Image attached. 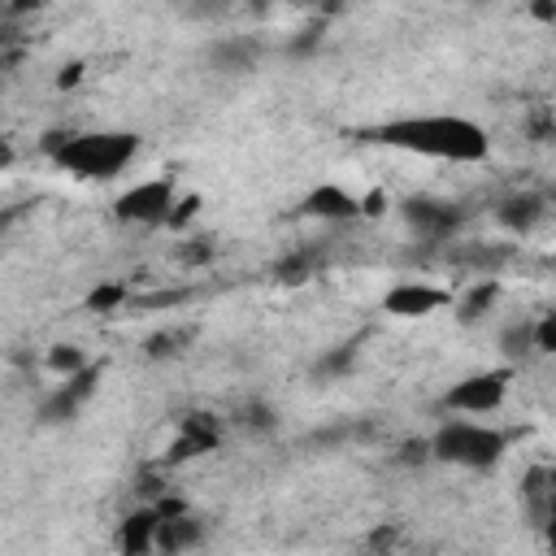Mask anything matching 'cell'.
Instances as JSON below:
<instances>
[{"label": "cell", "instance_id": "obj_6", "mask_svg": "<svg viewBox=\"0 0 556 556\" xmlns=\"http://www.w3.org/2000/svg\"><path fill=\"white\" fill-rule=\"evenodd\" d=\"M452 304V291L426 278H400L382 291V313L395 321H426Z\"/></svg>", "mask_w": 556, "mask_h": 556}, {"label": "cell", "instance_id": "obj_24", "mask_svg": "<svg viewBox=\"0 0 556 556\" xmlns=\"http://www.w3.org/2000/svg\"><path fill=\"white\" fill-rule=\"evenodd\" d=\"M530 13H534L539 22H556V4H530Z\"/></svg>", "mask_w": 556, "mask_h": 556}, {"label": "cell", "instance_id": "obj_2", "mask_svg": "<svg viewBox=\"0 0 556 556\" xmlns=\"http://www.w3.org/2000/svg\"><path fill=\"white\" fill-rule=\"evenodd\" d=\"M48 156L56 169L91 182H109L130 169L139 156L135 130H74V135H48Z\"/></svg>", "mask_w": 556, "mask_h": 556}, {"label": "cell", "instance_id": "obj_1", "mask_svg": "<svg viewBox=\"0 0 556 556\" xmlns=\"http://www.w3.org/2000/svg\"><path fill=\"white\" fill-rule=\"evenodd\" d=\"M369 139L408 156L452 161V165H478L491 152L486 130L465 113H404V117L378 122Z\"/></svg>", "mask_w": 556, "mask_h": 556}, {"label": "cell", "instance_id": "obj_15", "mask_svg": "<svg viewBox=\"0 0 556 556\" xmlns=\"http://www.w3.org/2000/svg\"><path fill=\"white\" fill-rule=\"evenodd\" d=\"M48 369H52L56 378H74V374L87 369V356H83V348H74V343H56V348L48 352Z\"/></svg>", "mask_w": 556, "mask_h": 556}, {"label": "cell", "instance_id": "obj_13", "mask_svg": "<svg viewBox=\"0 0 556 556\" xmlns=\"http://www.w3.org/2000/svg\"><path fill=\"white\" fill-rule=\"evenodd\" d=\"M404 213H408V222H413L421 235H443V230H452L456 217H460L452 204H434V200H408Z\"/></svg>", "mask_w": 556, "mask_h": 556}, {"label": "cell", "instance_id": "obj_8", "mask_svg": "<svg viewBox=\"0 0 556 556\" xmlns=\"http://www.w3.org/2000/svg\"><path fill=\"white\" fill-rule=\"evenodd\" d=\"M304 213L317 217V222H330V226L356 222V217H361V195L348 191L343 182H317V187L304 195Z\"/></svg>", "mask_w": 556, "mask_h": 556}, {"label": "cell", "instance_id": "obj_14", "mask_svg": "<svg viewBox=\"0 0 556 556\" xmlns=\"http://www.w3.org/2000/svg\"><path fill=\"white\" fill-rule=\"evenodd\" d=\"M213 61L222 65V70H252V61H256V43L248 39H222V43H213Z\"/></svg>", "mask_w": 556, "mask_h": 556}, {"label": "cell", "instance_id": "obj_17", "mask_svg": "<svg viewBox=\"0 0 556 556\" xmlns=\"http://www.w3.org/2000/svg\"><path fill=\"white\" fill-rule=\"evenodd\" d=\"M122 304H126V287H122V282H100V287L87 291V308H91V313H113V308H122Z\"/></svg>", "mask_w": 556, "mask_h": 556}, {"label": "cell", "instance_id": "obj_23", "mask_svg": "<svg viewBox=\"0 0 556 556\" xmlns=\"http://www.w3.org/2000/svg\"><path fill=\"white\" fill-rule=\"evenodd\" d=\"M78 78H83V65L74 61V65H65V70H61V78H56V83H61V87H70V83H78Z\"/></svg>", "mask_w": 556, "mask_h": 556}, {"label": "cell", "instance_id": "obj_5", "mask_svg": "<svg viewBox=\"0 0 556 556\" xmlns=\"http://www.w3.org/2000/svg\"><path fill=\"white\" fill-rule=\"evenodd\" d=\"M174 200H178V187H174L169 174H161V178H139V182H130V187L113 200V217H117L122 226H165Z\"/></svg>", "mask_w": 556, "mask_h": 556}, {"label": "cell", "instance_id": "obj_11", "mask_svg": "<svg viewBox=\"0 0 556 556\" xmlns=\"http://www.w3.org/2000/svg\"><path fill=\"white\" fill-rule=\"evenodd\" d=\"M91 391H96V369H91V365H87L83 374H74V378H61L56 391L48 395V404H43V421H65V417H74Z\"/></svg>", "mask_w": 556, "mask_h": 556}, {"label": "cell", "instance_id": "obj_10", "mask_svg": "<svg viewBox=\"0 0 556 556\" xmlns=\"http://www.w3.org/2000/svg\"><path fill=\"white\" fill-rule=\"evenodd\" d=\"M495 217H500V226H508L513 235H530V230L547 217V200H543L539 191H513V195H504V200L495 204Z\"/></svg>", "mask_w": 556, "mask_h": 556}, {"label": "cell", "instance_id": "obj_21", "mask_svg": "<svg viewBox=\"0 0 556 556\" xmlns=\"http://www.w3.org/2000/svg\"><path fill=\"white\" fill-rule=\"evenodd\" d=\"M195 213H200V195H178V200H174V208H169V222H165V226H169V230H178V226H187Z\"/></svg>", "mask_w": 556, "mask_h": 556}, {"label": "cell", "instance_id": "obj_16", "mask_svg": "<svg viewBox=\"0 0 556 556\" xmlns=\"http://www.w3.org/2000/svg\"><path fill=\"white\" fill-rule=\"evenodd\" d=\"M500 352H504L508 361L530 356V352H534V343H530V321H513V326L500 334Z\"/></svg>", "mask_w": 556, "mask_h": 556}, {"label": "cell", "instance_id": "obj_9", "mask_svg": "<svg viewBox=\"0 0 556 556\" xmlns=\"http://www.w3.org/2000/svg\"><path fill=\"white\" fill-rule=\"evenodd\" d=\"M156 526H161V513H156L152 504L126 513L122 526H117V547H122V556H148V552H156Z\"/></svg>", "mask_w": 556, "mask_h": 556}, {"label": "cell", "instance_id": "obj_12", "mask_svg": "<svg viewBox=\"0 0 556 556\" xmlns=\"http://www.w3.org/2000/svg\"><path fill=\"white\" fill-rule=\"evenodd\" d=\"M495 300H500V282H495V278H478L460 300H452V304H456V321H460V326L482 321V317L495 308Z\"/></svg>", "mask_w": 556, "mask_h": 556}, {"label": "cell", "instance_id": "obj_19", "mask_svg": "<svg viewBox=\"0 0 556 556\" xmlns=\"http://www.w3.org/2000/svg\"><path fill=\"white\" fill-rule=\"evenodd\" d=\"M239 421H243L248 430H256V434H265V430H274V426H278L274 408H269V404H261V400L243 404V408H239Z\"/></svg>", "mask_w": 556, "mask_h": 556}, {"label": "cell", "instance_id": "obj_4", "mask_svg": "<svg viewBox=\"0 0 556 556\" xmlns=\"http://www.w3.org/2000/svg\"><path fill=\"white\" fill-rule=\"evenodd\" d=\"M508 387H513V365H495V369H478V374H465L460 382L447 387L443 395V408L452 417H491L504 408L508 400Z\"/></svg>", "mask_w": 556, "mask_h": 556}, {"label": "cell", "instance_id": "obj_22", "mask_svg": "<svg viewBox=\"0 0 556 556\" xmlns=\"http://www.w3.org/2000/svg\"><path fill=\"white\" fill-rule=\"evenodd\" d=\"M387 208H391L387 191H369V195H361V217H378V213H387Z\"/></svg>", "mask_w": 556, "mask_h": 556}, {"label": "cell", "instance_id": "obj_25", "mask_svg": "<svg viewBox=\"0 0 556 556\" xmlns=\"http://www.w3.org/2000/svg\"><path fill=\"white\" fill-rule=\"evenodd\" d=\"M0 65H4V43H0Z\"/></svg>", "mask_w": 556, "mask_h": 556}, {"label": "cell", "instance_id": "obj_18", "mask_svg": "<svg viewBox=\"0 0 556 556\" xmlns=\"http://www.w3.org/2000/svg\"><path fill=\"white\" fill-rule=\"evenodd\" d=\"M530 343H534L539 356H552L556 352V313H539L530 321Z\"/></svg>", "mask_w": 556, "mask_h": 556}, {"label": "cell", "instance_id": "obj_20", "mask_svg": "<svg viewBox=\"0 0 556 556\" xmlns=\"http://www.w3.org/2000/svg\"><path fill=\"white\" fill-rule=\"evenodd\" d=\"M187 339H191V330H165V334H152L148 339V352L152 356H174V352H182Z\"/></svg>", "mask_w": 556, "mask_h": 556}, {"label": "cell", "instance_id": "obj_3", "mask_svg": "<svg viewBox=\"0 0 556 556\" xmlns=\"http://www.w3.org/2000/svg\"><path fill=\"white\" fill-rule=\"evenodd\" d=\"M426 452L430 460L439 465H456V469H495L508 452V434L491 421H478V417H447L439 421V430L426 439Z\"/></svg>", "mask_w": 556, "mask_h": 556}, {"label": "cell", "instance_id": "obj_7", "mask_svg": "<svg viewBox=\"0 0 556 556\" xmlns=\"http://www.w3.org/2000/svg\"><path fill=\"white\" fill-rule=\"evenodd\" d=\"M161 513V526H156V552L161 556H187L191 547H200L204 543V534H208V526H204V517H195V513H182L178 504L169 508H156Z\"/></svg>", "mask_w": 556, "mask_h": 556}]
</instances>
